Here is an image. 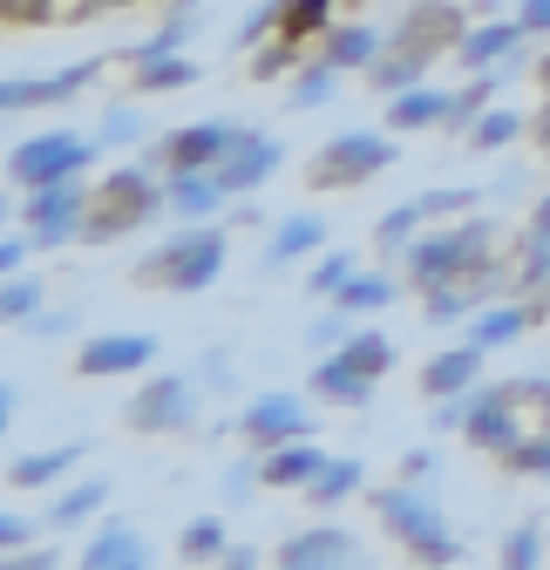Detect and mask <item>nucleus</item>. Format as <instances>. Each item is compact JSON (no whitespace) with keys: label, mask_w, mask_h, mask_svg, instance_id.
Here are the masks:
<instances>
[{"label":"nucleus","mask_w":550,"mask_h":570,"mask_svg":"<svg viewBox=\"0 0 550 570\" xmlns=\"http://www.w3.org/2000/svg\"><path fill=\"white\" fill-rule=\"evenodd\" d=\"M490 245H497V225H483V218H455L449 232H422L407 245V285H415V293L462 285L490 265Z\"/></svg>","instance_id":"1"},{"label":"nucleus","mask_w":550,"mask_h":570,"mask_svg":"<svg viewBox=\"0 0 550 570\" xmlns=\"http://www.w3.org/2000/svg\"><path fill=\"white\" fill-rule=\"evenodd\" d=\"M374 517L387 523V537H394L407 557H415V563H435V570H442V563H455V557H462V543L449 537L442 510H435V503H429V495L407 482V475H401L394 489H381V495H374Z\"/></svg>","instance_id":"2"},{"label":"nucleus","mask_w":550,"mask_h":570,"mask_svg":"<svg viewBox=\"0 0 550 570\" xmlns=\"http://www.w3.org/2000/svg\"><path fill=\"white\" fill-rule=\"evenodd\" d=\"M381 170H394V136L387 129H340L306 164V184L313 190H354V184H367Z\"/></svg>","instance_id":"3"},{"label":"nucleus","mask_w":550,"mask_h":570,"mask_svg":"<svg viewBox=\"0 0 550 570\" xmlns=\"http://www.w3.org/2000/svg\"><path fill=\"white\" fill-rule=\"evenodd\" d=\"M96 142H102V136L41 129V136H28L21 150L8 157V177H14L21 190H35V184H61V177H82V170L96 164Z\"/></svg>","instance_id":"4"},{"label":"nucleus","mask_w":550,"mask_h":570,"mask_svg":"<svg viewBox=\"0 0 550 570\" xmlns=\"http://www.w3.org/2000/svg\"><path fill=\"white\" fill-rule=\"evenodd\" d=\"M218 272H225V232H177L150 265H144V278H157L164 293H204V285H218Z\"/></svg>","instance_id":"5"},{"label":"nucleus","mask_w":550,"mask_h":570,"mask_svg":"<svg viewBox=\"0 0 550 570\" xmlns=\"http://www.w3.org/2000/svg\"><path fill=\"white\" fill-rule=\"evenodd\" d=\"M89 204H96V190H89L82 177L35 184V190H28V204H21V225H28V238L48 252V245H68V238H82V218H89Z\"/></svg>","instance_id":"6"},{"label":"nucleus","mask_w":550,"mask_h":570,"mask_svg":"<svg viewBox=\"0 0 550 570\" xmlns=\"http://www.w3.org/2000/svg\"><path fill=\"white\" fill-rule=\"evenodd\" d=\"M122 421L136 428V435H177V428L197 421V387L184 374H150L122 401Z\"/></svg>","instance_id":"7"},{"label":"nucleus","mask_w":550,"mask_h":570,"mask_svg":"<svg viewBox=\"0 0 550 570\" xmlns=\"http://www.w3.org/2000/svg\"><path fill=\"white\" fill-rule=\"evenodd\" d=\"M238 435H245V449L265 455V449H279V442L313 435V407L299 394H252L245 414H238Z\"/></svg>","instance_id":"8"},{"label":"nucleus","mask_w":550,"mask_h":570,"mask_svg":"<svg viewBox=\"0 0 550 570\" xmlns=\"http://www.w3.org/2000/svg\"><path fill=\"white\" fill-rule=\"evenodd\" d=\"M517 407H523L517 387H475L469 394V414H462V442L469 449H490V455L517 449L523 442V414Z\"/></svg>","instance_id":"9"},{"label":"nucleus","mask_w":550,"mask_h":570,"mask_svg":"<svg viewBox=\"0 0 550 570\" xmlns=\"http://www.w3.org/2000/svg\"><path fill=\"white\" fill-rule=\"evenodd\" d=\"M469 35V14L455 0H415L401 21H394V48H415V55H455Z\"/></svg>","instance_id":"10"},{"label":"nucleus","mask_w":550,"mask_h":570,"mask_svg":"<svg viewBox=\"0 0 550 570\" xmlns=\"http://www.w3.org/2000/svg\"><path fill=\"white\" fill-rule=\"evenodd\" d=\"M150 361H157V340L150 333H96L76 353V374L82 381H122V374H144Z\"/></svg>","instance_id":"11"},{"label":"nucleus","mask_w":550,"mask_h":570,"mask_svg":"<svg viewBox=\"0 0 550 570\" xmlns=\"http://www.w3.org/2000/svg\"><path fill=\"white\" fill-rule=\"evenodd\" d=\"M238 122H184L164 136V164L170 170H218L232 150H238Z\"/></svg>","instance_id":"12"},{"label":"nucleus","mask_w":550,"mask_h":570,"mask_svg":"<svg viewBox=\"0 0 550 570\" xmlns=\"http://www.w3.org/2000/svg\"><path fill=\"white\" fill-rule=\"evenodd\" d=\"M354 557H361V543H354V530H340V523H320V530H299V537L279 543L286 570H340Z\"/></svg>","instance_id":"13"},{"label":"nucleus","mask_w":550,"mask_h":570,"mask_svg":"<svg viewBox=\"0 0 550 570\" xmlns=\"http://www.w3.org/2000/svg\"><path fill=\"white\" fill-rule=\"evenodd\" d=\"M279 164H286V150H279V142H272V136H258V129H245V136H238V150H232V157H225L212 177L225 184V197H245V190H258V184H265L272 170H279Z\"/></svg>","instance_id":"14"},{"label":"nucleus","mask_w":550,"mask_h":570,"mask_svg":"<svg viewBox=\"0 0 550 570\" xmlns=\"http://www.w3.org/2000/svg\"><path fill=\"white\" fill-rule=\"evenodd\" d=\"M326 462H333V455L313 449V435H299V442H279V449L258 455V482H265V489H313V475H320Z\"/></svg>","instance_id":"15"},{"label":"nucleus","mask_w":550,"mask_h":570,"mask_svg":"<svg viewBox=\"0 0 550 570\" xmlns=\"http://www.w3.org/2000/svg\"><path fill=\"white\" fill-rule=\"evenodd\" d=\"M483 353H490V346H475V340H455V346H442L435 361L422 367V394H429V401L469 394V387H475V374H483Z\"/></svg>","instance_id":"16"},{"label":"nucleus","mask_w":550,"mask_h":570,"mask_svg":"<svg viewBox=\"0 0 550 570\" xmlns=\"http://www.w3.org/2000/svg\"><path fill=\"white\" fill-rule=\"evenodd\" d=\"M523 21H483V28H469L462 35V48H455V61L469 68V76H490V68H503L510 55H523Z\"/></svg>","instance_id":"17"},{"label":"nucleus","mask_w":550,"mask_h":570,"mask_svg":"<svg viewBox=\"0 0 550 570\" xmlns=\"http://www.w3.org/2000/svg\"><path fill=\"white\" fill-rule=\"evenodd\" d=\"M306 394H320L326 407H367V401H374V374H361L347 353H333V361H320V367H313Z\"/></svg>","instance_id":"18"},{"label":"nucleus","mask_w":550,"mask_h":570,"mask_svg":"<svg viewBox=\"0 0 550 570\" xmlns=\"http://www.w3.org/2000/svg\"><path fill=\"white\" fill-rule=\"evenodd\" d=\"M82 563H89V570H144V563H150V543H144V530L109 523V530H96V537L82 543Z\"/></svg>","instance_id":"19"},{"label":"nucleus","mask_w":550,"mask_h":570,"mask_svg":"<svg viewBox=\"0 0 550 570\" xmlns=\"http://www.w3.org/2000/svg\"><path fill=\"white\" fill-rule=\"evenodd\" d=\"M164 197H170V210H177V218H212V210L225 204V184L212 177V170H170L164 177Z\"/></svg>","instance_id":"20"},{"label":"nucleus","mask_w":550,"mask_h":570,"mask_svg":"<svg viewBox=\"0 0 550 570\" xmlns=\"http://www.w3.org/2000/svg\"><path fill=\"white\" fill-rule=\"evenodd\" d=\"M157 218L150 204H122V197H96L89 204V218H82V245H109V238H122V232H144Z\"/></svg>","instance_id":"21"},{"label":"nucleus","mask_w":550,"mask_h":570,"mask_svg":"<svg viewBox=\"0 0 550 570\" xmlns=\"http://www.w3.org/2000/svg\"><path fill=\"white\" fill-rule=\"evenodd\" d=\"M320 61H333L340 76H347V68H374V61H381V28H367V21L326 28V41H320Z\"/></svg>","instance_id":"22"},{"label":"nucleus","mask_w":550,"mask_h":570,"mask_svg":"<svg viewBox=\"0 0 550 570\" xmlns=\"http://www.w3.org/2000/svg\"><path fill=\"white\" fill-rule=\"evenodd\" d=\"M82 455H89V442H61V449H41V455H14V489H48V482H61L68 469H82Z\"/></svg>","instance_id":"23"},{"label":"nucleus","mask_w":550,"mask_h":570,"mask_svg":"<svg viewBox=\"0 0 550 570\" xmlns=\"http://www.w3.org/2000/svg\"><path fill=\"white\" fill-rule=\"evenodd\" d=\"M449 102H455V96H442V89L415 82V89L387 96V122H394V129H435V122H449Z\"/></svg>","instance_id":"24"},{"label":"nucleus","mask_w":550,"mask_h":570,"mask_svg":"<svg viewBox=\"0 0 550 570\" xmlns=\"http://www.w3.org/2000/svg\"><path fill=\"white\" fill-rule=\"evenodd\" d=\"M530 320H537V306H530V299H510V306H490V313H475V320H469V340L497 353V346L523 340V333H530Z\"/></svg>","instance_id":"25"},{"label":"nucleus","mask_w":550,"mask_h":570,"mask_svg":"<svg viewBox=\"0 0 550 570\" xmlns=\"http://www.w3.org/2000/svg\"><path fill=\"white\" fill-rule=\"evenodd\" d=\"M326 252V225L313 218V210H299V218H286L279 232H272V245H265V258L272 265H293V258H320Z\"/></svg>","instance_id":"26"},{"label":"nucleus","mask_w":550,"mask_h":570,"mask_svg":"<svg viewBox=\"0 0 550 570\" xmlns=\"http://www.w3.org/2000/svg\"><path fill=\"white\" fill-rule=\"evenodd\" d=\"M429 61H435V55H415V48H387V55L367 68V82H374L381 96H401V89L429 82Z\"/></svg>","instance_id":"27"},{"label":"nucleus","mask_w":550,"mask_h":570,"mask_svg":"<svg viewBox=\"0 0 550 570\" xmlns=\"http://www.w3.org/2000/svg\"><path fill=\"white\" fill-rule=\"evenodd\" d=\"M394 299H401V285H394L387 272H354V278L333 293L340 313H381V306H394Z\"/></svg>","instance_id":"28"},{"label":"nucleus","mask_w":550,"mask_h":570,"mask_svg":"<svg viewBox=\"0 0 550 570\" xmlns=\"http://www.w3.org/2000/svg\"><path fill=\"white\" fill-rule=\"evenodd\" d=\"M361 482H367V469H361V462H347V455H333V462H326V469L313 475V489H306V503H313V510H340V503H347V495H354Z\"/></svg>","instance_id":"29"},{"label":"nucleus","mask_w":550,"mask_h":570,"mask_svg":"<svg viewBox=\"0 0 550 570\" xmlns=\"http://www.w3.org/2000/svg\"><path fill=\"white\" fill-rule=\"evenodd\" d=\"M523 129H530V116L510 109V102H497V109H483V116L469 122V150H510Z\"/></svg>","instance_id":"30"},{"label":"nucleus","mask_w":550,"mask_h":570,"mask_svg":"<svg viewBox=\"0 0 550 570\" xmlns=\"http://www.w3.org/2000/svg\"><path fill=\"white\" fill-rule=\"evenodd\" d=\"M197 82V61L190 55H157V61H136V96H170Z\"/></svg>","instance_id":"31"},{"label":"nucleus","mask_w":550,"mask_h":570,"mask_svg":"<svg viewBox=\"0 0 550 570\" xmlns=\"http://www.w3.org/2000/svg\"><path fill=\"white\" fill-rule=\"evenodd\" d=\"M422 218H429V210H422V197H407V204H394L387 218L374 225V245H381L387 258H407V245L422 238Z\"/></svg>","instance_id":"32"},{"label":"nucleus","mask_w":550,"mask_h":570,"mask_svg":"<svg viewBox=\"0 0 550 570\" xmlns=\"http://www.w3.org/2000/svg\"><path fill=\"white\" fill-rule=\"evenodd\" d=\"M102 503H109V482H102V475H89V482H68V489L55 495V503H48V523H61V530H68V523L96 517Z\"/></svg>","instance_id":"33"},{"label":"nucleus","mask_w":550,"mask_h":570,"mask_svg":"<svg viewBox=\"0 0 550 570\" xmlns=\"http://www.w3.org/2000/svg\"><path fill=\"white\" fill-rule=\"evenodd\" d=\"M340 353H347V361H354L361 374H374V381H381V374L394 367V340H387L381 326H354V333H347V346H340Z\"/></svg>","instance_id":"34"},{"label":"nucleus","mask_w":550,"mask_h":570,"mask_svg":"<svg viewBox=\"0 0 550 570\" xmlns=\"http://www.w3.org/2000/svg\"><path fill=\"white\" fill-rule=\"evenodd\" d=\"M517 299H530L537 313H550V245H523V265H517Z\"/></svg>","instance_id":"35"},{"label":"nucleus","mask_w":550,"mask_h":570,"mask_svg":"<svg viewBox=\"0 0 550 570\" xmlns=\"http://www.w3.org/2000/svg\"><path fill=\"white\" fill-rule=\"evenodd\" d=\"M326 28H333V0H286V21H279L286 41H313Z\"/></svg>","instance_id":"36"},{"label":"nucleus","mask_w":550,"mask_h":570,"mask_svg":"<svg viewBox=\"0 0 550 570\" xmlns=\"http://www.w3.org/2000/svg\"><path fill=\"white\" fill-rule=\"evenodd\" d=\"M347 278H354V258H347V252H320V258H313V272H306L299 285H306L313 299H333Z\"/></svg>","instance_id":"37"},{"label":"nucleus","mask_w":550,"mask_h":570,"mask_svg":"<svg viewBox=\"0 0 550 570\" xmlns=\"http://www.w3.org/2000/svg\"><path fill=\"white\" fill-rule=\"evenodd\" d=\"M490 89H497V76H469V89H455V102H449V122H442V129H455V136H462L475 116L490 109Z\"/></svg>","instance_id":"38"},{"label":"nucleus","mask_w":550,"mask_h":570,"mask_svg":"<svg viewBox=\"0 0 550 570\" xmlns=\"http://www.w3.org/2000/svg\"><path fill=\"white\" fill-rule=\"evenodd\" d=\"M0 313H8V320H35L41 313V278L35 272H8V285H0Z\"/></svg>","instance_id":"39"},{"label":"nucleus","mask_w":550,"mask_h":570,"mask_svg":"<svg viewBox=\"0 0 550 570\" xmlns=\"http://www.w3.org/2000/svg\"><path fill=\"white\" fill-rule=\"evenodd\" d=\"M510 475H550V428H543V435H523L517 449H503L497 455Z\"/></svg>","instance_id":"40"},{"label":"nucleus","mask_w":550,"mask_h":570,"mask_svg":"<svg viewBox=\"0 0 550 570\" xmlns=\"http://www.w3.org/2000/svg\"><path fill=\"white\" fill-rule=\"evenodd\" d=\"M225 550H232V537H225L218 517H190V523H184V557H212V563H218Z\"/></svg>","instance_id":"41"},{"label":"nucleus","mask_w":550,"mask_h":570,"mask_svg":"<svg viewBox=\"0 0 550 570\" xmlns=\"http://www.w3.org/2000/svg\"><path fill=\"white\" fill-rule=\"evenodd\" d=\"M293 61H299V41H286V35L279 41H258L252 48V82H279Z\"/></svg>","instance_id":"42"},{"label":"nucleus","mask_w":550,"mask_h":570,"mask_svg":"<svg viewBox=\"0 0 550 570\" xmlns=\"http://www.w3.org/2000/svg\"><path fill=\"white\" fill-rule=\"evenodd\" d=\"M483 299H490L483 285H475V293H462V285H435V293H429V320H435V326H449V320L475 313V306H483Z\"/></svg>","instance_id":"43"},{"label":"nucleus","mask_w":550,"mask_h":570,"mask_svg":"<svg viewBox=\"0 0 550 570\" xmlns=\"http://www.w3.org/2000/svg\"><path fill=\"white\" fill-rule=\"evenodd\" d=\"M503 570H537L543 563V537H537V523H523V530H510L503 537V557H497Z\"/></svg>","instance_id":"44"},{"label":"nucleus","mask_w":550,"mask_h":570,"mask_svg":"<svg viewBox=\"0 0 550 570\" xmlns=\"http://www.w3.org/2000/svg\"><path fill=\"white\" fill-rule=\"evenodd\" d=\"M333 82H340V68H333V61H313L306 76L293 82V109H320V102L333 96Z\"/></svg>","instance_id":"45"},{"label":"nucleus","mask_w":550,"mask_h":570,"mask_svg":"<svg viewBox=\"0 0 550 570\" xmlns=\"http://www.w3.org/2000/svg\"><path fill=\"white\" fill-rule=\"evenodd\" d=\"M41 102H55V82L41 76V82H21V76H8L0 82V109L8 116H21V109H41Z\"/></svg>","instance_id":"46"},{"label":"nucleus","mask_w":550,"mask_h":570,"mask_svg":"<svg viewBox=\"0 0 550 570\" xmlns=\"http://www.w3.org/2000/svg\"><path fill=\"white\" fill-rule=\"evenodd\" d=\"M279 21H286V0H265V8H252V14L238 21V35H232V41H238V48H258L265 35H279Z\"/></svg>","instance_id":"47"},{"label":"nucleus","mask_w":550,"mask_h":570,"mask_svg":"<svg viewBox=\"0 0 550 570\" xmlns=\"http://www.w3.org/2000/svg\"><path fill=\"white\" fill-rule=\"evenodd\" d=\"M422 210H429V218H469V210H475V190L462 184H442V190H422Z\"/></svg>","instance_id":"48"},{"label":"nucleus","mask_w":550,"mask_h":570,"mask_svg":"<svg viewBox=\"0 0 550 570\" xmlns=\"http://www.w3.org/2000/svg\"><path fill=\"white\" fill-rule=\"evenodd\" d=\"M96 76H102V61H68L61 76H48V82H55V102H68V96H82V89H89Z\"/></svg>","instance_id":"49"},{"label":"nucleus","mask_w":550,"mask_h":570,"mask_svg":"<svg viewBox=\"0 0 550 570\" xmlns=\"http://www.w3.org/2000/svg\"><path fill=\"white\" fill-rule=\"evenodd\" d=\"M144 129H150V122H144V116H136L129 102L102 116V142H144Z\"/></svg>","instance_id":"50"},{"label":"nucleus","mask_w":550,"mask_h":570,"mask_svg":"<svg viewBox=\"0 0 550 570\" xmlns=\"http://www.w3.org/2000/svg\"><path fill=\"white\" fill-rule=\"evenodd\" d=\"M347 333H354V313H340V306H333V313H326L306 340H313V346H347Z\"/></svg>","instance_id":"51"},{"label":"nucleus","mask_w":550,"mask_h":570,"mask_svg":"<svg viewBox=\"0 0 550 570\" xmlns=\"http://www.w3.org/2000/svg\"><path fill=\"white\" fill-rule=\"evenodd\" d=\"M523 245H550V190L530 204V225H523Z\"/></svg>","instance_id":"52"},{"label":"nucleus","mask_w":550,"mask_h":570,"mask_svg":"<svg viewBox=\"0 0 550 570\" xmlns=\"http://www.w3.org/2000/svg\"><path fill=\"white\" fill-rule=\"evenodd\" d=\"M28 537H35V530H28V517H0V550H8V557H14V550H28Z\"/></svg>","instance_id":"53"},{"label":"nucleus","mask_w":550,"mask_h":570,"mask_svg":"<svg viewBox=\"0 0 550 570\" xmlns=\"http://www.w3.org/2000/svg\"><path fill=\"white\" fill-rule=\"evenodd\" d=\"M517 21L530 35H550V0H517Z\"/></svg>","instance_id":"54"},{"label":"nucleus","mask_w":550,"mask_h":570,"mask_svg":"<svg viewBox=\"0 0 550 570\" xmlns=\"http://www.w3.org/2000/svg\"><path fill=\"white\" fill-rule=\"evenodd\" d=\"M0 14H8L14 28L21 21H48V0H0Z\"/></svg>","instance_id":"55"},{"label":"nucleus","mask_w":550,"mask_h":570,"mask_svg":"<svg viewBox=\"0 0 550 570\" xmlns=\"http://www.w3.org/2000/svg\"><path fill=\"white\" fill-rule=\"evenodd\" d=\"M55 563H61L55 550H28V557L14 550V557H8V570H55Z\"/></svg>","instance_id":"56"},{"label":"nucleus","mask_w":550,"mask_h":570,"mask_svg":"<svg viewBox=\"0 0 550 570\" xmlns=\"http://www.w3.org/2000/svg\"><path fill=\"white\" fill-rule=\"evenodd\" d=\"M28 245H35V238H0V272H21Z\"/></svg>","instance_id":"57"},{"label":"nucleus","mask_w":550,"mask_h":570,"mask_svg":"<svg viewBox=\"0 0 550 570\" xmlns=\"http://www.w3.org/2000/svg\"><path fill=\"white\" fill-rule=\"evenodd\" d=\"M429 469H435V455H429V449H415V455H401V475H407V482H422Z\"/></svg>","instance_id":"58"},{"label":"nucleus","mask_w":550,"mask_h":570,"mask_svg":"<svg viewBox=\"0 0 550 570\" xmlns=\"http://www.w3.org/2000/svg\"><path fill=\"white\" fill-rule=\"evenodd\" d=\"M218 563H225V570H252V563H258V550H252V543H232Z\"/></svg>","instance_id":"59"},{"label":"nucleus","mask_w":550,"mask_h":570,"mask_svg":"<svg viewBox=\"0 0 550 570\" xmlns=\"http://www.w3.org/2000/svg\"><path fill=\"white\" fill-rule=\"evenodd\" d=\"M14 407H21V381H0V421H14Z\"/></svg>","instance_id":"60"},{"label":"nucleus","mask_w":550,"mask_h":570,"mask_svg":"<svg viewBox=\"0 0 550 570\" xmlns=\"http://www.w3.org/2000/svg\"><path fill=\"white\" fill-rule=\"evenodd\" d=\"M530 129H537V142H543V157H550V102H543V116H537Z\"/></svg>","instance_id":"61"},{"label":"nucleus","mask_w":550,"mask_h":570,"mask_svg":"<svg viewBox=\"0 0 550 570\" xmlns=\"http://www.w3.org/2000/svg\"><path fill=\"white\" fill-rule=\"evenodd\" d=\"M102 8H116V0H76V14H82V21H96Z\"/></svg>","instance_id":"62"},{"label":"nucleus","mask_w":550,"mask_h":570,"mask_svg":"<svg viewBox=\"0 0 550 570\" xmlns=\"http://www.w3.org/2000/svg\"><path fill=\"white\" fill-rule=\"evenodd\" d=\"M530 76H537V82H543V96H550V55H537V61H530Z\"/></svg>","instance_id":"63"}]
</instances>
